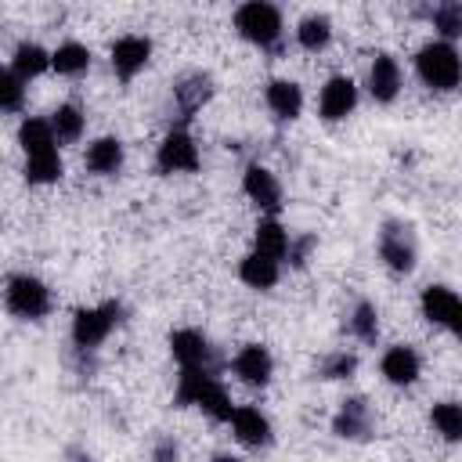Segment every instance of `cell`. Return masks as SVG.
<instances>
[{
    "label": "cell",
    "instance_id": "cell-20",
    "mask_svg": "<svg viewBox=\"0 0 462 462\" xmlns=\"http://www.w3.org/2000/svg\"><path fill=\"white\" fill-rule=\"evenodd\" d=\"M18 144H22V152H25V159H36V155H51V152H58L54 144V134H51V123L47 119H25L22 126H18Z\"/></svg>",
    "mask_w": 462,
    "mask_h": 462
},
{
    "label": "cell",
    "instance_id": "cell-7",
    "mask_svg": "<svg viewBox=\"0 0 462 462\" xmlns=\"http://www.w3.org/2000/svg\"><path fill=\"white\" fill-rule=\"evenodd\" d=\"M422 318L430 325H440L448 332H458V325H462V300H458V292L448 289V285L422 289Z\"/></svg>",
    "mask_w": 462,
    "mask_h": 462
},
{
    "label": "cell",
    "instance_id": "cell-19",
    "mask_svg": "<svg viewBox=\"0 0 462 462\" xmlns=\"http://www.w3.org/2000/svg\"><path fill=\"white\" fill-rule=\"evenodd\" d=\"M87 170L90 173H97V177H112V173H119V166H123V144H119V137H97L90 148H87Z\"/></svg>",
    "mask_w": 462,
    "mask_h": 462
},
{
    "label": "cell",
    "instance_id": "cell-16",
    "mask_svg": "<svg viewBox=\"0 0 462 462\" xmlns=\"http://www.w3.org/2000/svg\"><path fill=\"white\" fill-rule=\"evenodd\" d=\"M271 372H274V361L267 354V346L260 343H249L235 354V375L245 383V386H267L271 383Z\"/></svg>",
    "mask_w": 462,
    "mask_h": 462
},
{
    "label": "cell",
    "instance_id": "cell-6",
    "mask_svg": "<svg viewBox=\"0 0 462 462\" xmlns=\"http://www.w3.org/2000/svg\"><path fill=\"white\" fill-rule=\"evenodd\" d=\"M155 162H159L162 173H191V170H199V144L191 141L188 130L173 126V130L162 137Z\"/></svg>",
    "mask_w": 462,
    "mask_h": 462
},
{
    "label": "cell",
    "instance_id": "cell-21",
    "mask_svg": "<svg viewBox=\"0 0 462 462\" xmlns=\"http://www.w3.org/2000/svg\"><path fill=\"white\" fill-rule=\"evenodd\" d=\"M195 404L213 419V422H231V411H235V404H231V397H227V390L217 383V375H209L206 383H202V390L195 393Z\"/></svg>",
    "mask_w": 462,
    "mask_h": 462
},
{
    "label": "cell",
    "instance_id": "cell-15",
    "mask_svg": "<svg viewBox=\"0 0 462 462\" xmlns=\"http://www.w3.org/2000/svg\"><path fill=\"white\" fill-rule=\"evenodd\" d=\"M231 430L245 448H267L271 444V419L253 404H242L231 411Z\"/></svg>",
    "mask_w": 462,
    "mask_h": 462
},
{
    "label": "cell",
    "instance_id": "cell-11",
    "mask_svg": "<svg viewBox=\"0 0 462 462\" xmlns=\"http://www.w3.org/2000/svg\"><path fill=\"white\" fill-rule=\"evenodd\" d=\"M242 191L249 195V202L263 213H278L282 209V184L271 170L263 166H245V177H242Z\"/></svg>",
    "mask_w": 462,
    "mask_h": 462
},
{
    "label": "cell",
    "instance_id": "cell-18",
    "mask_svg": "<svg viewBox=\"0 0 462 462\" xmlns=\"http://www.w3.org/2000/svg\"><path fill=\"white\" fill-rule=\"evenodd\" d=\"M263 101H267V108H271L282 123H289V119H296V116L303 112V90H300V83H292V79H271L267 90H263Z\"/></svg>",
    "mask_w": 462,
    "mask_h": 462
},
{
    "label": "cell",
    "instance_id": "cell-34",
    "mask_svg": "<svg viewBox=\"0 0 462 462\" xmlns=\"http://www.w3.org/2000/svg\"><path fill=\"white\" fill-rule=\"evenodd\" d=\"M310 249H314V235H300L296 242L289 238L285 256H289V263H292V267H303V263H307V256H310Z\"/></svg>",
    "mask_w": 462,
    "mask_h": 462
},
{
    "label": "cell",
    "instance_id": "cell-13",
    "mask_svg": "<svg viewBox=\"0 0 462 462\" xmlns=\"http://www.w3.org/2000/svg\"><path fill=\"white\" fill-rule=\"evenodd\" d=\"M152 58V43L144 36H119L112 43V69L119 79H134Z\"/></svg>",
    "mask_w": 462,
    "mask_h": 462
},
{
    "label": "cell",
    "instance_id": "cell-1",
    "mask_svg": "<svg viewBox=\"0 0 462 462\" xmlns=\"http://www.w3.org/2000/svg\"><path fill=\"white\" fill-rule=\"evenodd\" d=\"M415 72L419 79L430 87V90H455L458 87V76H462V61H458V51L444 40H433L426 47H419L415 54Z\"/></svg>",
    "mask_w": 462,
    "mask_h": 462
},
{
    "label": "cell",
    "instance_id": "cell-2",
    "mask_svg": "<svg viewBox=\"0 0 462 462\" xmlns=\"http://www.w3.org/2000/svg\"><path fill=\"white\" fill-rule=\"evenodd\" d=\"M235 29L242 40L256 43L260 51H274L282 40V11L263 0H249L235 11Z\"/></svg>",
    "mask_w": 462,
    "mask_h": 462
},
{
    "label": "cell",
    "instance_id": "cell-26",
    "mask_svg": "<svg viewBox=\"0 0 462 462\" xmlns=\"http://www.w3.org/2000/svg\"><path fill=\"white\" fill-rule=\"evenodd\" d=\"M87 65H90V51L83 43H76V40L58 43V51L51 54V69L58 76H79V72H87Z\"/></svg>",
    "mask_w": 462,
    "mask_h": 462
},
{
    "label": "cell",
    "instance_id": "cell-4",
    "mask_svg": "<svg viewBox=\"0 0 462 462\" xmlns=\"http://www.w3.org/2000/svg\"><path fill=\"white\" fill-rule=\"evenodd\" d=\"M379 256L386 260L390 271L397 274H408L419 260V242H415V231L411 224L404 220H386L383 231H379Z\"/></svg>",
    "mask_w": 462,
    "mask_h": 462
},
{
    "label": "cell",
    "instance_id": "cell-17",
    "mask_svg": "<svg viewBox=\"0 0 462 462\" xmlns=\"http://www.w3.org/2000/svg\"><path fill=\"white\" fill-rule=\"evenodd\" d=\"M379 368H383L386 383H393V386H411V383L419 379V372H422V361H419V354H415L411 346H390V350L383 354Z\"/></svg>",
    "mask_w": 462,
    "mask_h": 462
},
{
    "label": "cell",
    "instance_id": "cell-24",
    "mask_svg": "<svg viewBox=\"0 0 462 462\" xmlns=\"http://www.w3.org/2000/svg\"><path fill=\"white\" fill-rule=\"evenodd\" d=\"M238 278H242L249 289H271V285L278 282V260L260 256V253H249V256L238 263Z\"/></svg>",
    "mask_w": 462,
    "mask_h": 462
},
{
    "label": "cell",
    "instance_id": "cell-25",
    "mask_svg": "<svg viewBox=\"0 0 462 462\" xmlns=\"http://www.w3.org/2000/svg\"><path fill=\"white\" fill-rule=\"evenodd\" d=\"M47 123H51L54 141H61V144L79 141V137H83V126H87V119H83V112H79L76 105H58Z\"/></svg>",
    "mask_w": 462,
    "mask_h": 462
},
{
    "label": "cell",
    "instance_id": "cell-36",
    "mask_svg": "<svg viewBox=\"0 0 462 462\" xmlns=\"http://www.w3.org/2000/svg\"><path fill=\"white\" fill-rule=\"evenodd\" d=\"M213 462H242V458H235V455H217Z\"/></svg>",
    "mask_w": 462,
    "mask_h": 462
},
{
    "label": "cell",
    "instance_id": "cell-3",
    "mask_svg": "<svg viewBox=\"0 0 462 462\" xmlns=\"http://www.w3.org/2000/svg\"><path fill=\"white\" fill-rule=\"evenodd\" d=\"M4 303L14 318H25V321H40L51 314V289L32 278V274H14L7 278V289H4Z\"/></svg>",
    "mask_w": 462,
    "mask_h": 462
},
{
    "label": "cell",
    "instance_id": "cell-32",
    "mask_svg": "<svg viewBox=\"0 0 462 462\" xmlns=\"http://www.w3.org/2000/svg\"><path fill=\"white\" fill-rule=\"evenodd\" d=\"M25 105V79L11 69H0V112H18Z\"/></svg>",
    "mask_w": 462,
    "mask_h": 462
},
{
    "label": "cell",
    "instance_id": "cell-28",
    "mask_svg": "<svg viewBox=\"0 0 462 462\" xmlns=\"http://www.w3.org/2000/svg\"><path fill=\"white\" fill-rule=\"evenodd\" d=\"M430 422L437 426V433H440L444 440H458V437H462V408H458L455 401H440V404H433Z\"/></svg>",
    "mask_w": 462,
    "mask_h": 462
},
{
    "label": "cell",
    "instance_id": "cell-22",
    "mask_svg": "<svg viewBox=\"0 0 462 462\" xmlns=\"http://www.w3.org/2000/svg\"><path fill=\"white\" fill-rule=\"evenodd\" d=\"M51 69V54L40 47V43H18L14 47V58H11V72L18 76V79H32V76H40V72H47Z\"/></svg>",
    "mask_w": 462,
    "mask_h": 462
},
{
    "label": "cell",
    "instance_id": "cell-9",
    "mask_svg": "<svg viewBox=\"0 0 462 462\" xmlns=\"http://www.w3.org/2000/svg\"><path fill=\"white\" fill-rule=\"evenodd\" d=\"M354 105H357V87H354L350 76H332V79L321 87V97H318L321 119L339 123V119H346V116L354 112Z\"/></svg>",
    "mask_w": 462,
    "mask_h": 462
},
{
    "label": "cell",
    "instance_id": "cell-10",
    "mask_svg": "<svg viewBox=\"0 0 462 462\" xmlns=\"http://www.w3.org/2000/svg\"><path fill=\"white\" fill-rule=\"evenodd\" d=\"M209 97H213V79H209V72H184V76L173 83V105H177V116H180V119H191Z\"/></svg>",
    "mask_w": 462,
    "mask_h": 462
},
{
    "label": "cell",
    "instance_id": "cell-23",
    "mask_svg": "<svg viewBox=\"0 0 462 462\" xmlns=\"http://www.w3.org/2000/svg\"><path fill=\"white\" fill-rule=\"evenodd\" d=\"M253 242H256V249H253V253L271 256V260H282V256H285V249H289V231H285L274 217H267V220H260V224H256Z\"/></svg>",
    "mask_w": 462,
    "mask_h": 462
},
{
    "label": "cell",
    "instance_id": "cell-30",
    "mask_svg": "<svg viewBox=\"0 0 462 462\" xmlns=\"http://www.w3.org/2000/svg\"><path fill=\"white\" fill-rule=\"evenodd\" d=\"M58 177H61V159H58V152L25 159V180H29V184H54Z\"/></svg>",
    "mask_w": 462,
    "mask_h": 462
},
{
    "label": "cell",
    "instance_id": "cell-29",
    "mask_svg": "<svg viewBox=\"0 0 462 462\" xmlns=\"http://www.w3.org/2000/svg\"><path fill=\"white\" fill-rule=\"evenodd\" d=\"M350 332L361 343H375V336H379V314H375V307L368 300L354 303V310H350Z\"/></svg>",
    "mask_w": 462,
    "mask_h": 462
},
{
    "label": "cell",
    "instance_id": "cell-35",
    "mask_svg": "<svg viewBox=\"0 0 462 462\" xmlns=\"http://www.w3.org/2000/svg\"><path fill=\"white\" fill-rule=\"evenodd\" d=\"M180 458V448L173 437H159L155 440V451H152V462H177Z\"/></svg>",
    "mask_w": 462,
    "mask_h": 462
},
{
    "label": "cell",
    "instance_id": "cell-27",
    "mask_svg": "<svg viewBox=\"0 0 462 462\" xmlns=\"http://www.w3.org/2000/svg\"><path fill=\"white\" fill-rule=\"evenodd\" d=\"M296 40H300L303 51H325L328 40H332V22L325 14H307L296 25Z\"/></svg>",
    "mask_w": 462,
    "mask_h": 462
},
{
    "label": "cell",
    "instance_id": "cell-37",
    "mask_svg": "<svg viewBox=\"0 0 462 462\" xmlns=\"http://www.w3.org/2000/svg\"><path fill=\"white\" fill-rule=\"evenodd\" d=\"M79 462H94V458H79Z\"/></svg>",
    "mask_w": 462,
    "mask_h": 462
},
{
    "label": "cell",
    "instance_id": "cell-5",
    "mask_svg": "<svg viewBox=\"0 0 462 462\" xmlns=\"http://www.w3.org/2000/svg\"><path fill=\"white\" fill-rule=\"evenodd\" d=\"M119 314H123L119 303H101V307H83V310H76V318H72V343H76L79 350L101 346V343L108 339V332L116 328Z\"/></svg>",
    "mask_w": 462,
    "mask_h": 462
},
{
    "label": "cell",
    "instance_id": "cell-31",
    "mask_svg": "<svg viewBox=\"0 0 462 462\" xmlns=\"http://www.w3.org/2000/svg\"><path fill=\"white\" fill-rule=\"evenodd\" d=\"M433 29L444 36V43L448 40H455L458 32H462V4H455V0H448V4H440V7H433Z\"/></svg>",
    "mask_w": 462,
    "mask_h": 462
},
{
    "label": "cell",
    "instance_id": "cell-33",
    "mask_svg": "<svg viewBox=\"0 0 462 462\" xmlns=\"http://www.w3.org/2000/svg\"><path fill=\"white\" fill-rule=\"evenodd\" d=\"M354 372H357V357H354V354H346V350L328 354V357L321 361V368H318V375H321V379H350Z\"/></svg>",
    "mask_w": 462,
    "mask_h": 462
},
{
    "label": "cell",
    "instance_id": "cell-14",
    "mask_svg": "<svg viewBox=\"0 0 462 462\" xmlns=\"http://www.w3.org/2000/svg\"><path fill=\"white\" fill-rule=\"evenodd\" d=\"M368 94L383 105H390L401 94V65L393 54H375L368 65Z\"/></svg>",
    "mask_w": 462,
    "mask_h": 462
},
{
    "label": "cell",
    "instance_id": "cell-8",
    "mask_svg": "<svg viewBox=\"0 0 462 462\" xmlns=\"http://www.w3.org/2000/svg\"><path fill=\"white\" fill-rule=\"evenodd\" d=\"M372 430H375V422H372L368 401H365V397H346V401L339 404L336 419H332V433L343 437V440H368Z\"/></svg>",
    "mask_w": 462,
    "mask_h": 462
},
{
    "label": "cell",
    "instance_id": "cell-12",
    "mask_svg": "<svg viewBox=\"0 0 462 462\" xmlns=\"http://www.w3.org/2000/svg\"><path fill=\"white\" fill-rule=\"evenodd\" d=\"M170 350H173V361L180 368H213V346L202 332L195 328H180L170 336Z\"/></svg>",
    "mask_w": 462,
    "mask_h": 462
}]
</instances>
